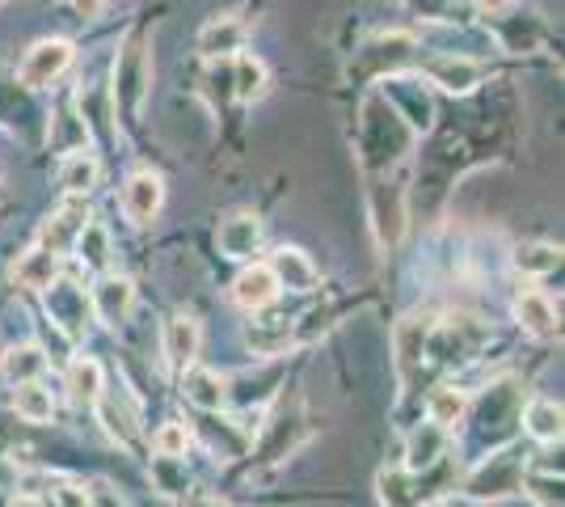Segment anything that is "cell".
<instances>
[{
    "label": "cell",
    "mask_w": 565,
    "mask_h": 507,
    "mask_svg": "<svg viewBox=\"0 0 565 507\" xmlns=\"http://www.w3.org/2000/svg\"><path fill=\"white\" fill-rule=\"evenodd\" d=\"M523 474H527V453L519 448H507V453H494L490 461H481L465 478V495L469 499H507L523 486Z\"/></svg>",
    "instance_id": "1"
},
{
    "label": "cell",
    "mask_w": 565,
    "mask_h": 507,
    "mask_svg": "<svg viewBox=\"0 0 565 507\" xmlns=\"http://www.w3.org/2000/svg\"><path fill=\"white\" fill-rule=\"evenodd\" d=\"M47 296V314L51 321L68 335V342H81L85 330H89V317H94V305H89V296L76 288V279H51V288H43Z\"/></svg>",
    "instance_id": "2"
},
{
    "label": "cell",
    "mask_w": 565,
    "mask_h": 507,
    "mask_svg": "<svg viewBox=\"0 0 565 507\" xmlns=\"http://www.w3.org/2000/svg\"><path fill=\"white\" fill-rule=\"evenodd\" d=\"M68 64H72L68 39H43V43H34V47L25 51L18 76H22L25 89H47V85H55L60 76L68 73Z\"/></svg>",
    "instance_id": "3"
},
{
    "label": "cell",
    "mask_w": 565,
    "mask_h": 507,
    "mask_svg": "<svg viewBox=\"0 0 565 507\" xmlns=\"http://www.w3.org/2000/svg\"><path fill=\"white\" fill-rule=\"evenodd\" d=\"M89 203L81 199V194H68L55 212H51V220L43 224V233H39V250H47V254H68L72 245H76V237L85 233V224H89Z\"/></svg>",
    "instance_id": "4"
},
{
    "label": "cell",
    "mask_w": 565,
    "mask_h": 507,
    "mask_svg": "<svg viewBox=\"0 0 565 507\" xmlns=\"http://www.w3.org/2000/svg\"><path fill=\"white\" fill-rule=\"evenodd\" d=\"M143 94H148V55L140 43H131L115 68V110H122V119H136Z\"/></svg>",
    "instance_id": "5"
},
{
    "label": "cell",
    "mask_w": 565,
    "mask_h": 507,
    "mask_svg": "<svg viewBox=\"0 0 565 507\" xmlns=\"http://www.w3.org/2000/svg\"><path fill=\"white\" fill-rule=\"evenodd\" d=\"M161 203H166V182L152 169H140V173H131L122 182L118 208H122V216L131 220V224H152L157 212H161Z\"/></svg>",
    "instance_id": "6"
},
{
    "label": "cell",
    "mask_w": 565,
    "mask_h": 507,
    "mask_svg": "<svg viewBox=\"0 0 565 507\" xmlns=\"http://www.w3.org/2000/svg\"><path fill=\"white\" fill-rule=\"evenodd\" d=\"M94 314L106 321V326H122L131 317V305H136V284L127 275H115V271H102V279L94 284V296H89Z\"/></svg>",
    "instance_id": "7"
},
{
    "label": "cell",
    "mask_w": 565,
    "mask_h": 507,
    "mask_svg": "<svg viewBox=\"0 0 565 507\" xmlns=\"http://www.w3.org/2000/svg\"><path fill=\"white\" fill-rule=\"evenodd\" d=\"M279 279H275V271L266 263H245L241 266V275L233 279V300L241 309H249V314H262V309H270L275 300H279Z\"/></svg>",
    "instance_id": "8"
},
{
    "label": "cell",
    "mask_w": 565,
    "mask_h": 507,
    "mask_svg": "<svg viewBox=\"0 0 565 507\" xmlns=\"http://www.w3.org/2000/svg\"><path fill=\"white\" fill-rule=\"evenodd\" d=\"M215 245L233 263H254V254L262 250V220L249 212H236L215 229Z\"/></svg>",
    "instance_id": "9"
},
{
    "label": "cell",
    "mask_w": 565,
    "mask_h": 507,
    "mask_svg": "<svg viewBox=\"0 0 565 507\" xmlns=\"http://www.w3.org/2000/svg\"><path fill=\"white\" fill-rule=\"evenodd\" d=\"M199 342H203V330L190 314H173L161 330V351H166L169 368L186 372L190 363L199 360Z\"/></svg>",
    "instance_id": "10"
},
{
    "label": "cell",
    "mask_w": 565,
    "mask_h": 507,
    "mask_svg": "<svg viewBox=\"0 0 565 507\" xmlns=\"http://www.w3.org/2000/svg\"><path fill=\"white\" fill-rule=\"evenodd\" d=\"M97 414H102V423H106V432L115 435L118 444H131L136 435H140V406L131 402V393H122V389H102V398L94 402Z\"/></svg>",
    "instance_id": "11"
},
{
    "label": "cell",
    "mask_w": 565,
    "mask_h": 507,
    "mask_svg": "<svg viewBox=\"0 0 565 507\" xmlns=\"http://www.w3.org/2000/svg\"><path fill=\"white\" fill-rule=\"evenodd\" d=\"M182 398H186L190 406H199V411H224L228 406V381L215 372V368H199V363H190L186 372H182Z\"/></svg>",
    "instance_id": "12"
},
{
    "label": "cell",
    "mask_w": 565,
    "mask_h": 507,
    "mask_svg": "<svg viewBox=\"0 0 565 507\" xmlns=\"http://www.w3.org/2000/svg\"><path fill=\"white\" fill-rule=\"evenodd\" d=\"M266 266L275 271L279 288H287V292H312L317 284H321V271H317V263L308 258L305 250H296V245H282V250H275Z\"/></svg>",
    "instance_id": "13"
},
{
    "label": "cell",
    "mask_w": 565,
    "mask_h": 507,
    "mask_svg": "<svg viewBox=\"0 0 565 507\" xmlns=\"http://www.w3.org/2000/svg\"><path fill=\"white\" fill-rule=\"evenodd\" d=\"M426 81L448 89V94H472L481 85V64L469 55H439L426 64Z\"/></svg>",
    "instance_id": "14"
},
{
    "label": "cell",
    "mask_w": 565,
    "mask_h": 507,
    "mask_svg": "<svg viewBox=\"0 0 565 507\" xmlns=\"http://www.w3.org/2000/svg\"><path fill=\"white\" fill-rule=\"evenodd\" d=\"M515 317L527 335H536V338L557 335V309H553V300H548L544 292H519Z\"/></svg>",
    "instance_id": "15"
},
{
    "label": "cell",
    "mask_w": 565,
    "mask_h": 507,
    "mask_svg": "<svg viewBox=\"0 0 565 507\" xmlns=\"http://www.w3.org/2000/svg\"><path fill=\"white\" fill-rule=\"evenodd\" d=\"M384 94L397 102V110H401L397 119H405L414 131H426V127H430V115H435V110H430V97H426V89L418 81H388Z\"/></svg>",
    "instance_id": "16"
},
{
    "label": "cell",
    "mask_w": 565,
    "mask_h": 507,
    "mask_svg": "<svg viewBox=\"0 0 565 507\" xmlns=\"http://www.w3.org/2000/svg\"><path fill=\"white\" fill-rule=\"evenodd\" d=\"M245 43V25L233 22V18H215L199 30V51L207 55V60H233L236 51Z\"/></svg>",
    "instance_id": "17"
},
{
    "label": "cell",
    "mask_w": 565,
    "mask_h": 507,
    "mask_svg": "<svg viewBox=\"0 0 565 507\" xmlns=\"http://www.w3.org/2000/svg\"><path fill=\"white\" fill-rule=\"evenodd\" d=\"M13 279H18V288H30V292L51 288V279H60V258L34 245V250H25L22 258L13 263Z\"/></svg>",
    "instance_id": "18"
},
{
    "label": "cell",
    "mask_w": 565,
    "mask_h": 507,
    "mask_svg": "<svg viewBox=\"0 0 565 507\" xmlns=\"http://www.w3.org/2000/svg\"><path fill=\"white\" fill-rule=\"evenodd\" d=\"M448 453V432L435 427V423H423L418 432L409 435V448H405V469L418 474V469H430L435 461Z\"/></svg>",
    "instance_id": "19"
},
{
    "label": "cell",
    "mask_w": 565,
    "mask_h": 507,
    "mask_svg": "<svg viewBox=\"0 0 565 507\" xmlns=\"http://www.w3.org/2000/svg\"><path fill=\"white\" fill-rule=\"evenodd\" d=\"M102 389H106V372H102V363L94 356H76L68 363V393L76 406H94L97 398H102Z\"/></svg>",
    "instance_id": "20"
},
{
    "label": "cell",
    "mask_w": 565,
    "mask_h": 507,
    "mask_svg": "<svg viewBox=\"0 0 565 507\" xmlns=\"http://www.w3.org/2000/svg\"><path fill=\"white\" fill-rule=\"evenodd\" d=\"M97 178H102V166H97V157L89 148L68 152L64 166H60V187H64V194H81L85 199L97 187Z\"/></svg>",
    "instance_id": "21"
},
{
    "label": "cell",
    "mask_w": 565,
    "mask_h": 507,
    "mask_svg": "<svg viewBox=\"0 0 565 507\" xmlns=\"http://www.w3.org/2000/svg\"><path fill=\"white\" fill-rule=\"evenodd\" d=\"M47 372V351L39 342H22V347H9L4 356V377L13 385H25V381H43Z\"/></svg>",
    "instance_id": "22"
},
{
    "label": "cell",
    "mask_w": 565,
    "mask_h": 507,
    "mask_svg": "<svg viewBox=\"0 0 565 507\" xmlns=\"http://www.w3.org/2000/svg\"><path fill=\"white\" fill-rule=\"evenodd\" d=\"M51 148L55 152H81V148H89V123L76 119V110L72 106H64L55 119H51Z\"/></svg>",
    "instance_id": "23"
},
{
    "label": "cell",
    "mask_w": 565,
    "mask_h": 507,
    "mask_svg": "<svg viewBox=\"0 0 565 507\" xmlns=\"http://www.w3.org/2000/svg\"><path fill=\"white\" fill-rule=\"evenodd\" d=\"M13 411L22 414L25 423H47L55 414V398L43 381H25V385L13 389Z\"/></svg>",
    "instance_id": "24"
},
{
    "label": "cell",
    "mask_w": 565,
    "mask_h": 507,
    "mask_svg": "<svg viewBox=\"0 0 565 507\" xmlns=\"http://www.w3.org/2000/svg\"><path fill=\"white\" fill-rule=\"evenodd\" d=\"M72 250H76V258L89 266V271H106L110 266V233H106V224L89 220Z\"/></svg>",
    "instance_id": "25"
},
{
    "label": "cell",
    "mask_w": 565,
    "mask_h": 507,
    "mask_svg": "<svg viewBox=\"0 0 565 507\" xmlns=\"http://www.w3.org/2000/svg\"><path fill=\"white\" fill-rule=\"evenodd\" d=\"M523 423H527V435L541 440V444L562 440V406L548 402V398H536V402L527 406V414H523Z\"/></svg>",
    "instance_id": "26"
},
{
    "label": "cell",
    "mask_w": 565,
    "mask_h": 507,
    "mask_svg": "<svg viewBox=\"0 0 565 507\" xmlns=\"http://www.w3.org/2000/svg\"><path fill=\"white\" fill-rule=\"evenodd\" d=\"M515 266L523 275H548L562 266V245L553 242H527L515 250Z\"/></svg>",
    "instance_id": "27"
},
{
    "label": "cell",
    "mask_w": 565,
    "mask_h": 507,
    "mask_svg": "<svg viewBox=\"0 0 565 507\" xmlns=\"http://www.w3.org/2000/svg\"><path fill=\"white\" fill-rule=\"evenodd\" d=\"M426 411H430V423H435V427L451 432V427L460 423V414H465V393H460V389H451V385L435 389V393H430V402H426Z\"/></svg>",
    "instance_id": "28"
},
{
    "label": "cell",
    "mask_w": 565,
    "mask_h": 507,
    "mask_svg": "<svg viewBox=\"0 0 565 507\" xmlns=\"http://www.w3.org/2000/svg\"><path fill=\"white\" fill-rule=\"evenodd\" d=\"M266 89V68L254 55H233V97H258Z\"/></svg>",
    "instance_id": "29"
},
{
    "label": "cell",
    "mask_w": 565,
    "mask_h": 507,
    "mask_svg": "<svg viewBox=\"0 0 565 507\" xmlns=\"http://www.w3.org/2000/svg\"><path fill=\"white\" fill-rule=\"evenodd\" d=\"M152 483H157V490H166V495H182V490L190 486L186 461L182 457H157L152 461Z\"/></svg>",
    "instance_id": "30"
},
{
    "label": "cell",
    "mask_w": 565,
    "mask_h": 507,
    "mask_svg": "<svg viewBox=\"0 0 565 507\" xmlns=\"http://www.w3.org/2000/svg\"><path fill=\"white\" fill-rule=\"evenodd\" d=\"M152 448H157V457H186L190 448V432L186 423H166L157 440H152Z\"/></svg>",
    "instance_id": "31"
},
{
    "label": "cell",
    "mask_w": 565,
    "mask_h": 507,
    "mask_svg": "<svg viewBox=\"0 0 565 507\" xmlns=\"http://www.w3.org/2000/svg\"><path fill=\"white\" fill-rule=\"evenodd\" d=\"M523 486L532 490L536 504L562 507V474H557V478H553V474H548V478H541V474H523Z\"/></svg>",
    "instance_id": "32"
},
{
    "label": "cell",
    "mask_w": 565,
    "mask_h": 507,
    "mask_svg": "<svg viewBox=\"0 0 565 507\" xmlns=\"http://www.w3.org/2000/svg\"><path fill=\"white\" fill-rule=\"evenodd\" d=\"M55 507H94V504H89V490H81V486H60V490H55Z\"/></svg>",
    "instance_id": "33"
},
{
    "label": "cell",
    "mask_w": 565,
    "mask_h": 507,
    "mask_svg": "<svg viewBox=\"0 0 565 507\" xmlns=\"http://www.w3.org/2000/svg\"><path fill=\"white\" fill-rule=\"evenodd\" d=\"M89 504H94V507H127V504H122V499H118V495H115V490L106 486V483H97L94 490H89Z\"/></svg>",
    "instance_id": "34"
},
{
    "label": "cell",
    "mask_w": 565,
    "mask_h": 507,
    "mask_svg": "<svg viewBox=\"0 0 565 507\" xmlns=\"http://www.w3.org/2000/svg\"><path fill=\"white\" fill-rule=\"evenodd\" d=\"M72 9H76L81 18H97V13L106 9V0H72Z\"/></svg>",
    "instance_id": "35"
},
{
    "label": "cell",
    "mask_w": 565,
    "mask_h": 507,
    "mask_svg": "<svg viewBox=\"0 0 565 507\" xmlns=\"http://www.w3.org/2000/svg\"><path fill=\"white\" fill-rule=\"evenodd\" d=\"M9 507H47V504H43V499H34V495H13Z\"/></svg>",
    "instance_id": "36"
},
{
    "label": "cell",
    "mask_w": 565,
    "mask_h": 507,
    "mask_svg": "<svg viewBox=\"0 0 565 507\" xmlns=\"http://www.w3.org/2000/svg\"><path fill=\"white\" fill-rule=\"evenodd\" d=\"M477 4H481V9H486V13H498V9H507V4H511V0H477Z\"/></svg>",
    "instance_id": "37"
},
{
    "label": "cell",
    "mask_w": 565,
    "mask_h": 507,
    "mask_svg": "<svg viewBox=\"0 0 565 507\" xmlns=\"http://www.w3.org/2000/svg\"><path fill=\"white\" fill-rule=\"evenodd\" d=\"M430 507H444V504H430Z\"/></svg>",
    "instance_id": "38"
},
{
    "label": "cell",
    "mask_w": 565,
    "mask_h": 507,
    "mask_svg": "<svg viewBox=\"0 0 565 507\" xmlns=\"http://www.w3.org/2000/svg\"><path fill=\"white\" fill-rule=\"evenodd\" d=\"M0 4H4V0H0Z\"/></svg>",
    "instance_id": "39"
}]
</instances>
